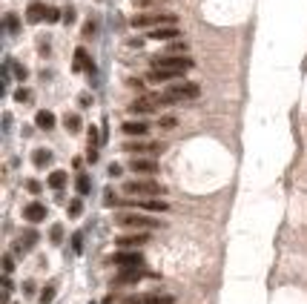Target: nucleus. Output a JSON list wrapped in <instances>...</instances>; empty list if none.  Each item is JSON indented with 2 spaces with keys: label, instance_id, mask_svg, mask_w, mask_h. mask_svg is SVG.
I'll return each instance as SVG.
<instances>
[{
  "label": "nucleus",
  "instance_id": "1",
  "mask_svg": "<svg viewBox=\"0 0 307 304\" xmlns=\"http://www.w3.org/2000/svg\"><path fill=\"white\" fill-rule=\"evenodd\" d=\"M201 95V86L198 84H170L161 95H158V103H178V101H192V98H198Z\"/></svg>",
  "mask_w": 307,
  "mask_h": 304
},
{
  "label": "nucleus",
  "instance_id": "2",
  "mask_svg": "<svg viewBox=\"0 0 307 304\" xmlns=\"http://www.w3.org/2000/svg\"><path fill=\"white\" fill-rule=\"evenodd\" d=\"M123 192H126V195H138V198H155V195H164L167 189L158 184V181L135 178V181H126V184H123Z\"/></svg>",
  "mask_w": 307,
  "mask_h": 304
},
{
  "label": "nucleus",
  "instance_id": "3",
  "mask_svg": "<svg viewBox=\"0 0 307 304\" xmlns=\"http://www.w3.org/2000/svg\"><path fill=\"white\" fill-rule=\"evenodd\" d=\"M115 224L118 227H126V230H155V227H161V221L150 218V215H141V213H118L115 215Z\"/></svg>",
  "mask_w": 307,
  "mask_h": 304
},
{
  "label": "nucleus",
  "instance_id": "4",
  "mask_svg": "<svg viewBox=\"0 0 307 304\" xmlns=\"http://www.w3.org/2000/svg\"><path fill=\"white\" fill-rule=\"evenodd\" d=\"M195 66V61H189L184 55H158L153 58V69H175V72H189Z\"/></svg>",
  "mask_w": 307,
  "mask_h": 304
},
{
  "label": "nucleus",
  "instance_id": "5",
  "mask_svg": "<svg viewBox=\"0 0 307 304\" xmlns=\"http://www.w3.org/2000/svg\"><path fill=\"white\" fill-rule=\"evenodd\" d=\"M132 26L135 29H144V26H150V29H161V26H175V15H164V12H153V15H135L132 17Z\"/></svg>",
  "mask_w": 307,
  "mask_h": 304
},
{
  "label": "nucleus",
  "instance_id": "6",
  "mask_svg": "<svg viewBox=\"0 0 307 304\" xmlns=\"http://www.w3.org/2000/svg\"><path fill=\"white\" fill-rule=\"evenodd\" d=\"M112 264L121 270H132V267H144V255L138 250H118L112 255Z\"/></svg>",
  "mask_w": 307,
  "mask_h": 304
},
{
  "label": "nucleus",
  "instance_id": "7",
  "mask_svg": "<svg viewBox=\"0 0 307 304\" xmlns=\"http://www.w3.org/2000/svg\"><path fill=\"white\" fill-rule=\"evenodd\" d=\"M123 304H175L170 293H135V296H126Z\"/></svg>",
  "mask_w": 307,
  "mask_h": 304
},
{
  "label": "nucleus",
  "instance_id": "8",
  "mask_svg": "<svg viewBox=\"0 0 307 304\" xmlns=\"http://www.w3.org/2000/svg\"><path fill=\"white\" fill-rule=\"evenodd\" d=\"M123 150L126 152H132V155H141V152H150V155H158V152L164 150V147H161V144H153V141H126V144H123Z\"/></svg>",
  "mask_w": 307,
  "mask_h": 304
},
{
  "label": "nucleus",
  "instance_id": "9",
  "mask_svg": "<svg viewBox=\"0 0 307 304\" xmlns=\"http://www.w3.org/2000/svg\"><path fill=\"white\" fill-rule=\"evenodd\" d=\"M150 236L147 233H132V236H118L115 238V244H118V250H138L141 244H147Z\"/></svg>",
  "mask_w": 307,
  "mask_h": 304
},
{
  "label": "nucleus",
  "instance_id": "10",
  "mask_svg": "<svg viewBox=\"0 0 307 304\" xmlns=\"http://www.w3.org/2000/svg\"><path fill=\"white\" fill-rule=\"evenodd\" d=\"M155 106H158V95H147V98H138V101L129 103V112L132 115H147V112H153Z\"/></svg>",
  "mask_w": 307,
  "mask_h": 304
},
{
  "label": "nucleus",
  "instance_id": "11",
  "mask_svg": "<svg viewBox=\"0 0 307 304\" xmlns=\"http://www.w3.org/2000/svg\"><path fill=\"white\" fill-rule=\"evenodd\" d=\"M129 169L138 172V175H155L158 172V161H153V158H132Z\"/></svg>",
  "mask_w": 307,
  "mask_h": 304
},
{
  "label": "nucleus",
  "instance_id": "12",
  "mask_svg": "<svg viewBox=\"0 0 307 304\" xmlns=\"http://www.w3.org/2000/svg\"><path fill=\"white\" fill-rule=\"evenodd\" d=\"M153 84H170V81H178V78H184V72H175V69H150V75H147Z\"/></svg>",
  "mask_w": 307,
  "mask_h": 304
},
{
  "label": "nucleus",
  "instance_id": "13",
  "mask_svg": "<svg viewBox=\"0 0 307 304\" xmlns=\"http://www.w3.org/2000/svg\"><path fill=\"white\" fill-rule=\"evenodd\" d=\"M150 273L144 270V267H132V270H121L118 275H115V284H135V281H141V278H147Z\"/></svg>",
  "mask_w": 307,
  "mask_h": 304
},
{
  "label": "nucleus",
  "instance_id": "14",
  "mask_svg": "<svg viewBox=\"0 0 307 304\" xmlns=\"http://www.w3.org/2000/svg\"><path fill=\"white\" fill-rule=\"evenodd\" d=\"M37 230H26V233H20V238L15 241V253H29L34 244H37Z\"/></svg>",
  "mask_w": 307,
  "mask_h": 304
},
{
  "label": "nucleus",
  "instance_id": "15",
  "mask_svg": "<svg viewBox=\"0 0 307 304\" xmlns=\"http://www.w3.org/2000/svg\"><path fill=\"white\" fill-rule=\"evenodd\" d=\"M72 69L75 72H89V78H95V63L89 61V55H86V49H75V63H72Z\"/></svg>",
  "mask_w": 307,
  "mask_h": 304
},
{
  "label": "nucleus",
  "instance_id": "16",
  "mask_svg": "<svg viewBox=\"0 0 307 304\" xmlns=\"http://www.w3.org/2000/svg\"><path fill=\"white\" fill-rule=\"evenodd\" d=\"M23 218H26V221H32V224L43 221V218H46V207H43L40 201L26 204V207H23Z\"/></svg>",
  "mask_w": 307,
  "mask_h": 304
},
{
  "label": "nucleus",
  "instance_id": "17",
  "mask_svg": "<svg viewBox=\"0 0 307 304\" xmlns=\"http://www.w3.org/2000/svg\"><path fill=\"white\" fill-rule=\"evenodd\" d=\"M135 207H141V210H150V213H167L170 210V204L161 201V198H135Z\"/></svg>",
  "mask_w": 307,
  "mask_h": 304
},
{
  "label": "nucleus",
  "instance_id": "18",
  "mask_svg": "<svg viewBox=\"0 0 307 304\" xmlns=\"http://www.w3.org/2000/svg\"><path fill=\"white\" fill-rule=\"evenodd\" d=\"M46 12H49V6L40 3V0H34V3H29V9H26V20L29 23H40V20H46Z\"/></svg>",
  "mask_w": 307,
  "mask_h": 304
},
{
  "label": "nucleus",
  "instance_id": "19",
  "mask_svg": "<svg viewBox=\"0 0 307 304\" xmlns=\"http://www.w3.org/2000/svg\"><path fill=\"white\" fill-rule=\"evenodd\" d=\"M34 126H37V129H46V132L55 129V115H52L49 109H40V112L34 115Z\"/></svg>",
  "mask_w": 307,
  "mask_h": 304
},
{
  "label": "nucleus",
  "instance_id": "20",
  "mask_svg": "<svg viewBox=\"0 0 307 304\" xmlns=\"http://www.w3.org/2000/svg\"><path fill=\"white\" fill-rule=\"evenodd\" d=\"M121 129H123L126 135H138V138H144L147 132H150V126H147L144 121H126V123L121 126Z\"/></svg>",
  "mask_w": 307,
  "mask_h": 304
},
{
  "label": "nucleus",
  "instance_id": "21",
  "mask_svg": "<svg viewBox=\"0 0 307 304\" xmlns=\"http://www.w3.org/2000/svg\"><path fill=\"white\" fill-rule=\"evenodd\" d=\"M150 37L153 40H172V37H181V32H178V26H161V29L150 32Z\"/></svg>",
  "mask_w": 307,
  "mask_h": 304
},
{
  "label": "nucleus",
  "instance_id": "22",
  "mask_svg": "<svg viewBox=\"0 0 307 304\" xmlns=\"http://www.w3.org/2000/svg\"><path fill=\"white\" fill-rule=\"evenodd\" d=\"M32 164H34L37 169L49 167V164H52V152H49V150H34V152H32Z\"/></svg>",
  "mask_w": 307,
  "mask_h": 304
},
{
  "label": "nucleus",
  "instance_id": "23",
  "mask_svg": "<svg viewBox=\"0 0 307 304\" xmlns=\"http://www.w3.org/2000/svg\"><path fill=\"white\" fill-rule=\"evenodd\" d=\"M63 184H66V172L63 169H55L49 175V186L52 189H63Z\"/></svg>",
  "mask_w": 307,
  "mask_h": 304
},
{
  "label": "nucleus",
  "instance_id": "24",
  "mask_svg": "<svg viewBox=\"0 0 307 304\" xmlns=\"http://www.w3.org/2000/svg\"><path fill=\"white\" fill-rule=\"evenodd\" d=\"M75 186H78V195H89V189H92L89 175H86V172H81V175H78V181H75Z\"/></svg>",
  "mask_w": 307,
  "mask_h": 304
},
{
  "label": "nucleus",
  "instance_id": "25",
  "mask_svg": "<svg viewBox=\"0 0 307 304\" xmlns=\"http://www.w3.org/2000/svg\"><path fill=\"white\" fill-rule=\"evenodd\" d=\"M63 126H66L69 132H78V129H81V118H78L75 112H66V118H63Z\"/></svg>",
  "mask_w": 307,
  "mask_h": 304
},
{
  "label": "nucleus",
  "instance_id": "26",
  "mask_svg": "<svg viewBox=\"0 0 307 304\" xmlns=\"http://www.w3.org/2000/svg\"><path fill=\"white\" fill-rule=\"evenodd\" d=\"M84 213V204H81V198H72L69 201V218H78Z\"/></svg>",
  "mask_w": 307,
  "mask_h": 304
},
{
  "label": "nucleus",
  "instance_id": "27",
  "mask_svg": "<svg viewBox=\"0 0 307 304\" xmlns=\"http://www.w3.org/2000/svg\"><path fill=\"white\" fill-rule=\"evenodd\" d=\"M49 238H52V244H61V241H63V227H61V224H55V227H52V233H49Z\"/></svg>",
  "mask_w": 307,
  "mask_h": 304
},
{
  "label": "nucleus",
  "instance_id": "28",
  "mask_svg": "<svg viewBox=\"0 0 307 304\" xmlns=\"http://www.w3.org/2000/svg\"><path fill=\"white\" fill-rule=\"evenodd\" d=\"M52 299H55V284H46L43 293H40V304H49Z\"/></svg>",
  "mask_w": 307,
  "mask_h": 304
},
{
  "label": "nucleus",
  "instance_id": "29",
  "mask_svg": "<svg viewBox=\"0 0 307 304\" xmlns=\"http://www.w3.org/2000/svg\"><path fill=\"white\" fill-rule=\"evenodd\" d=\"M6 29H9V32H17V29H20V20H17V15H6Z\"/></svg>",
  "mask_w": 307,
  "mask_h": 304
},
{
  "label": "nucleus",
  "instance_id": "30",
  "mask_svg": "<svg viewBox=\"0 0 307 304\" xmlns=\"http://www.w3.org/2000/svg\"><path fill=\"white\" fill-rule=\"evenodd\" d=\"M15 101H17V103L32 101V92H29V89H17V92H15Z\"/></svg>",
  "mask_w": 307,
  "mask_h": 304
},
{
  "label": "nucleus",
  "instance_id": "31",
  "mask_svg": "<svg viewBox=\"0 0 307 304\" xmlns=\"http://www.w3.org/2000/svg\"><path fill=\"white\" fill-rule=\"evenodd\" d=\"M175 123H178V121L172 118V115H164V118L158 121V126H161V129H172V126H175Z\"/></svg>",
  "mask_w": 307,
  "mask_h": 304
},
{
  "label": "nucleus",
  "instance_id": "32",
  "mask_svg": "<svg viewBox=\"0 0 307 304\" xmlns=\"http://www.w3.org/2000/svg\"><path fill=\"white\" fill-rule=\"evenodd\" d=\"M72 247H75V253L84 250V233H75V236H72Z\"/></svg>",
  "mask_w": 307,
  "mask_h": 304
},
{
  "label": "nucleus",
  "instance_id": "33",
  "mask_svg": "<svg viewBox=\"0 0 307 304\" xmlns=\"http://www.w3.org/2000/svg\"><path fill=\"white\" fill-rule=\"evenodd\" d=\"M58 20H63V15H61L58 9H52V6H49V12H46V23H58Z\"/></svg>",
  "mask_w": 307,
  "mask_h": 304
},
{
  "label": "nucleus",
  "instance_id": "34",
  "mask_svg": "<svg viewBox=\"0 0 307 304\" xmlns=\"http://www.w3.org/2000/svg\"><path fill=\"white\" fill-rule=\"evenodd\" d=\"M98 129H95V126H89V147H92V150H98Z\"/></svg>",
  "mask_w": 307,
  "mask_h": 304
},
{
  "label": "nucleus",
  "instance_id": "35",
  "mask_svg": "<svg viewBox=\"0 0 307 304\" xmlns=\"http://www.w3.org/2000/svg\"><path fill=\"white\" fill-rule=\"evenodd\" d=\"M103 204H106V207L118 204V198H115V192H112V189H106V192H103Z\"/></svg>",
  "mask_w": 307,
  "mask_h": 304
},
{
  "label": "nucleus",
  "instance_id": "36",
  "mask_svg": "<svg viewBox=\"0 0 307 304\" xmlns=\"http://www.w3.org/2000/svg\"><path fill=\"white\" fill-rule=\"evenodd\" d=\"M3 270H6V275L15 270V261H12V255H3Z\"/></svg>",
  "mask_w": 307,
  "mask_h": 304
},
{
  "label": "nucleus",
  "instance_id": "37",
  "mask_svg": "<svg viewBox=\"0 0 307 304\" xmlns=\"http://www.w3.org/2000/svg\"><path fill=\"white\" fill-rule=\"evenodd\" d=\"M175 52H187V43H184V40H175L170 46V55H175Z\"/></svg>",
  "mask_w": 307,
  "mask_h": 304
},
{
  "label": "nucleus",
  "instance_id": "38",
  "mask_svg": "<svg viewBox=\"0 0 307 304\" xmlns=\"http://www.w3.org/2000/svg\"><path fill=\"white\" fill-rule=\"evenodd\" d=\"M26 189H29L32 195H37V192H40V184H37L34 178H29V181H26Z\"/></svg>",
  "mask_w": 307,
  "mask_h": 304
},
{
  "label": "nucleus",
  "instance_id": "39",
  "mask_svg": "<svg viewBox=\"0 0 307 304\" xmlns=\"http://www.w3.org/2000/svg\"><path fill=\"white\" fill-rule=\"evenodd\" d=\"M63 23H75V9H72V6L63 12Z\"/></svg>",
  "mask_w": 307,
  "mask_h": 304
},
{
  "label": "nucleus",
  "instance_id": "40",
  "mask_svg": "<svg viewBox=\"0 0 307 304\" xmlns=\"http://www.w3.org/2000/svg\"><path fill=\"white\" fill-rule=\"evenodd\" d=\"M121 172H123V167H121V164H109V175H112V178H118Z\"/></svg>",
  "mask_w": 307,
  "mask_h": 304
},
{
  "label": "nucleus",
  "instance_id": "41",
  "mask_svg": "<svg viewBox=\"0 0 307 304\" xmlns=\"http://www.w3.org/2000/svg\"><path fill=\"white\" fill-rule=\"evenodd\" d=\"M95 29H98V23H92V20H89V23H86V26H84V34H86V37H89V34L95 32Z\"/></svg>",
  "mask_w": 307,
  "mask_h": 304
},
{
  "label": "nucleus",
  "instance_id": "42",
  "mask_svg": "<svg viewBox=\"0 0 307 304\" xmlns=\"http://www.w3.org/2000/svg\"><path fill=\"white\" fill-rule=\"evenodd\" d=\"M15 72H17V78H20V81H26V75H29V72H26V66H15Z\"/></svg>",
  "mask_w": 307,
  "mask_h": 304
}]
</instances>
